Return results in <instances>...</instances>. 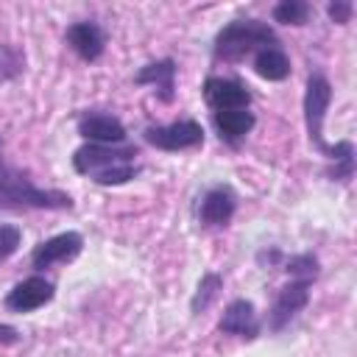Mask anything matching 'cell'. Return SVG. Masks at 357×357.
<instances>
[{"instance_id":"cell-7","label":"cell","mask_w":357,"mask_h":357,"mask_svg":"<svg viewBox=\"0 0 357 357\" xmlns=\"http://www.w3.org/2000/svg\"><path fill=\"white\" fill-rule=\"evenodd\" d=\"M310 304V282L301 279H290L284 287H279L271 312H268V329L271 332H282L304 307Z\"/></svg>"},{"instance_id":"cell-17","label":"cell","mask_w":357,"mask_h":357,"mask_svg":"<svg viewBox=\"0 0 357 357\" xmlns=\"http://www.w3.org/2000/svg\"><path fill=\"white\" fill-rule=\"evenodd\" d=\"M324 156L332 162L326 176L332 181H340V184H349L351 176H354V145L349 139H337L335 145H326Z\"/></svg>"},{"instance_id":"cell-11","label":"cell","mask_w":357,"mask_h":357,"mask_svg":"<svg viewBox=\"0 0 357 357\" xmlns=\"http://www.w3.org/2000/svg\"><path fill=\"white\" fill-rule=\"evenodd\" d=\"M204 100L212 112H223V109H248L251 103V92L231 78H220V75H209L201 86Z\"/></svg>"},{"instance_id":"cell-20","label":"cell","mask_w":357,"mask_h":357,"mask_svg":"<svg viewBox=\"0 0 357 357\" xmlns=\"http://www.w3.org/2000/svg\"><path fill=\"white\" fill-rule=\"evenodd\" d=\"M307 20H310V3H304V0H282L273 6V22L304 25Z\"/></svg>"},{"instance_id":"cell-4","label":"cell","mask_w":357,"mask_h":357,"mask_svg":"<svg viewBox=\"0 0 357 357\" xmlns=\"http://www.w3.org/2000/svg\"><path fill=\"white\" fill-rule=\"evenodd\" d=\"M332 103V84L326 75L312 73L307 78V89H304V126H307V137L310 142L324 153L326 151V139H324V120H326V109Z\"/></svg>"},{"instance_id":"cell-3","label":"cell","mask_w":357,"mask_h":357,"mask_svg":"<svg viewBox=\"0 0 357 357\" xmlns=\"http://www.w3.org/2000/svg\"><path fill=\"white\" fill-rule=\"evenodd\" d=\"M273 45H279V36L268 22H262V20H234L226 28L218 31L212 53L220 61H240V59H245V56H251L262 47H273Z\"/></svg>"},{"instance_id":"cell-13","label":"cell","mask_w":357,"mask_h":357,"mask_svg":"<svg viewBox=\"0 0 357 357\" xmlns=\"http://www.w3.org/2000/svg\"><path fill=\"white\" fill-rule=\"evenodd\" d=\"M64 42L84 61H98L103 56V50H106V33H103V28L98 22H89V20L73 22L67 28V33H64Z\"/></svg>"},{"instance_id":"cell-2","label":"cell","mask_w":357,"mask_h":357,"mask_svg":"<svg viewBox=\"0 0 357 357\" xmlns=\"http://www.w3.org/2000/svg\"><path fill=\"white\" fill-rule=\"evenodd\" d=\"M0 209L22 212V209H73V195L61 190L36 187L22 170L11 167L3 159L0 145Z\"/></svg>"},{"instance_id":"cell-15","label":"cell","mask_w":357,"mask_h":357,"mask_svg":"<svg viewBox=\"0 0 357 357\" xmlns=\"http://www.w3.org/2000/svg\"><path fill=\"white\" fill-rule=\"evenodd\" d=\"M212 123H215L223 142L237 145L240 139H245L251 134L257 117L248 109H223V112H212Z\"/></svg>"},{"instance_id":"cell-8","label":"cell","mask_w":357,"mask_h":357,"mask_svg":"<svg viewBox=\"0 0 357 357\" xmlns=\"http://www.w3.org/2000/svg\"><path fill=\"white\" fill-rule=\"evenodd\" d=\"M53 296H56L53 282L36 273V276H28V279L17 282V284L6 293L3 304H6V310L22 315V312H33V310L45 307L47 301H53Z\"/></svg>"},{"instance_id":"cell-22","label":"cell","mask_w":357,"mask_h":357,"mask_svg":"<svg viewBox=\"0 0 357 357\" xmlns=\"http://www.w3.org/2000/svg\"><path fill=\"white\" fill-rule=\"evenodd\" d=\"M22 243V231L17 226H0V262L8 259Z\"/></svg>"},{"instance_id":"cell-10","label":"cell","mask_w":357,"mask_h":357,"mask_svg":"<svg viewBox=\"0 0 357 357\" xmlns=\"http://www.w3.org/2000/svg\"><path fill=\"white\" fill-rule=\"evenodd\" d=\"M218 329L223 335H234V337H243V340H254L262 329L259 324V312L254 307V301L248 298H234L226 304L220 321H218Z\"/></svg>"},{"instance_id":"cell-9","label":"cell","mask_w":357,"mask_h":357,"mask_svg":"<svg viewBox=\"0 0 357 357\" xmlns=\"http://www.w3.org/2000/svg\"><path fill=\"white\" fill-rule=\"evenodd\" d=\"M237 212V195L229 184H218V187H209L201 198V206H198V220L201 226L206 229H223L229 226V220L234 218Z\"/></svg>"},{"instance_id":"cell-5","label":"cell","mask_w":357,"mask_h":357,"mask_svg":"<svg viewBox=\"0 0 357 357\" xmlns=\"http://www.w3.org/2000/svg\"><path fill=\"white\" fill-rule=\"evenodd\" d=\"M145 142L159 148V151H190L204 145V126L198 120H176L167 126H148L145 128Z\"/></svg>"},{"instance_id":"cell-1","label":"cell","mask_w":357,"mask_h":357,"mask_svg":"<svg viewBox=\"0 0 357 357\" xmlns=\"http://www.w3.org/2000/svg\"><path fill=\"white\" fill-rule=\"evenodd\" d=\"M139 151L134 145H95L84 142L73 153V167L75 173L86 176L89 181L100 187H120L137 178L139 165H137Z\"/></svg>"},{"instance_id":"cell-19","label":"cell","mask_w":357,"mask_h":357,"mask_svg":"<svg viewBox=\"0 0 357 357\" xmlns=\"http://www.w3.org/2000/svg\"><path fill=\"white\" fill-rule=\"evenodd\" d=\"M282 265H284V271H287V276L290 279H301V282H315L318 279V273H321V265H318V257L315 254H310V251H304V254H293V257H284L282 259Z\"/></svg>"},{"instance_id":"cell-18","label":"cell","mask_w":357,"mask_h":357,"mask_svg":"<svg viewBox=\"0 0 357 357\" xmlns=\"http://www.w3.org/2000/svg\"><path fill=\"white\" fill-rule=\"evenodd\" d=\"M220 290H223V276L215 273V271H206V273L198 279V287H195V293H192V298H190L192 315H201L204 310H209Z\"/></svg>"},{"instance_id":"cell-16","label":"cell","mask_w":357,"mask_h":357,"mask_svg":"<svg viewBox=\"0 0 357 357\" xmlns=\"http://www.w3.org/2000/svg\"><path fill=\"white\" fill-rule=\"evenodd\" d=\"M254 73L265 81H284L290 75V59L279 45L262 47L254 53Z\"/></svg>"},{"instance_id":"cell-6","label":"cell","mask_w":357,"mask_h":357,"mask_svg":"<svg viewBox=\"0 0 357 357\" xmlns=\"http://www.w3.org/2000/svg\"><path fill=\"white\" fill-rule=\"evenodd\" d=\"M84 248V237L78 231H61V234H53L47 240H42L33 251H31V265L36 271H47V268H56V265H67L73 262Z\"/></svg>"},{"instance_id":"cell-23","label":"cell","mask_w":357,"mask_h":357,"mask_svg":"<svg viewBox=\"0 0 357 357\" xmlns=\"http://www.w3.org/2000/svg\"><path fill=\"white\" fill-rule=\"evenodd\" d=\"M351 11H354V6H351L349 0H335V3H329V6H326L329 20H332V22H337V25H346V22L351 20Z\"/></svg>"},{"instance_id":"cell-14","label":"cell","mask_w":357,"mask_h":357,"mask_svg":"<svg viewBox=\"0 0 357 357\" xmlns=\"http://www.w3.org/2000/svg\"><path fill=\"white\" fill-rule=\"evenodd\" d=\"M176 73H178V67H176L173 59H159V61H148V64L134 75V81H137V84L156 86L159 100L170 103L173 95H176Z\"/></svg>"},{"instance_id":"cell-24","label":"cell","mask_w":357,"mask_h":357,"mask_svg":"<svg viewBox=\"0 0 357 357\" xmlns=\"http://www.w3.org/2000/svg\"><path fill=\"white\" fill-rule=\"evenodd\" d=\"M17 340H20V332H17L14 326H8V324H0V343L11 346V343H17Z\"/></svg>"},{"instance_id":"cell-12","label":"cell","mask_w":357,"mask_h":357,"mask_svg":"<svg viewBox=\"0 0 357 357\" xmlns=\"http://www.w3.org/2000/svg\"><path fill=\"white\" fill-rule=\"evenodd\" d=\"M78 134L86 142H95V145H123L126 137H128V131L120 123V117L106 114V112H86V114H81L78 117Z\"/></svg>"},{"instance_id":"cell-21","label":"cell","mask_w":357,"mask_h":357,"mask_svg":"<svg viewBox=\"0 0 357 357\" xmlns=\"http://www.w3.org/2000/svg\"><path fill=\"white\" fill-rule=\"evenodd\" d=\"M22 70H25V56L11 45H0V84L14 81Z\"/></svg>"}]
</instances>
